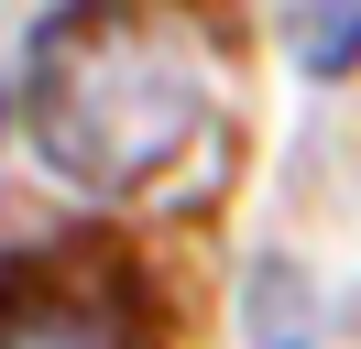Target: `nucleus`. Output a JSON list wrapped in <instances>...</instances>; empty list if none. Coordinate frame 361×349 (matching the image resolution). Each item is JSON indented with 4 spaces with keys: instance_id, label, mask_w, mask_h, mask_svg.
<instances>
[{
    "instance_id": "3",
    "label": "nucleus",
    "mask_w": 361,
    "mask_h": 349,
    "mask_svg": "<svg viewBox=\"0 0 361 349\" xmlns=\"http://www.w3.org/2000/svg\"><path fill=\"white\" fill-rule=\"evenodd\" d=\"M285 55L307 77H350L361 65V0H285Z\"/></svg>"
},
{
    "instance_id": "2",
    "label": "nucleus",
    "mask_w": 361,
    "mask_h": 349,
    "mask_svg": "<svg viewBox=\"0 0 361 349\" xmlns=\"http://www.w3.org/2000/svg\"><path fill=\"white\" fill-rule=\"evenodd\" d=\"M0 349H132V317L99 295H66V284H33V295H0Z\"/></svg>"
},
{
    "instance_id": "1",
    "label": "nucleus",
    "mask_w": 361,
    "mask_h": 349,
    "mask_svg": "<svg viewBox=\"0 0 361 349\" xmlns=\"http://www.w3.org/2000/svg\"><path fill=\"white\" fill-rule=\"evenodd\" d=\"M23 131L66 186H154L208 131V55L142 0H77L23 65Z\"/></svg>"
}]
</instances>
